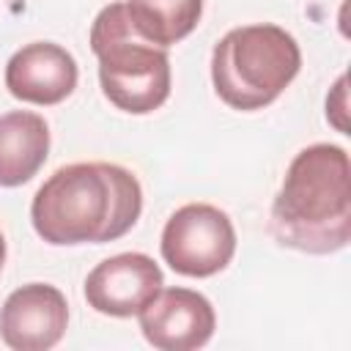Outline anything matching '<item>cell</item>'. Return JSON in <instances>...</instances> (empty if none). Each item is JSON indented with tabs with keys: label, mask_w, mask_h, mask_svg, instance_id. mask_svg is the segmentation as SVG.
I'll return each mask as SVG.
<instances>
[{
	"label": "cell",
	"mask_w": 351,
	"mask_h": 351,
	"mask_svg": "<svg viewBox=\"0 0 351 351\" xmlns=\"http://www.w3.org/2000/svg\"><path fill=\"white\" fill-rule=\"evenodd\" d=\"M143 211V189L132 170L110 162L58 167L33 195V230L52 247L104 244L126 236Z\"/></svg>",
	"instance_id": "1"
},
{
	"label": "cell",
	"mask_w": 351,
	"mask_h": 351,
	"mask_svg": "<svg viewBox=\"0 0 351 351\" xmlns=\"http://www.w3.org/2000/svg\"><path fill=\"white\" fill-rule=\"evenodd\" d=\"M271 233L282 247L332 255L351 241V165L332 143L302 148L271 203Z\"/></svg>",
	"instance_id": "2"
},
{
	"label": "cell",
	"mask_w": 351,
	"mask_h": 351,
	"mask_svg": "<svg viewBox=\"0 0 351 351\" xmlns=\"http://www.w3.org/2000/svg\"><path fill=\"white\" fill-rule=\"evenodd\" d=\"M302 52L280 25H241L228 30L211 52L217 96L241 112L269 107L299 74Z\"/></svg>",
	"instance_id": "3"
},
{
	"label": "cell",
	"mask_w": 351,
	"mask_h": 351,
	"mask_svg": "<svg viewBox=\"0 0 351 351\" xmlns=\"http://www.w3.org/2000/svg\"><path fill=\"white\" fill-rule=\"evenodd\" d=\"M90 49L99 60V82L110 104L132 115H148L167 101V49L151 44L132 27L126 3H110L96 14Z\"/></svg>",
	"instance_id": "4"
},
{
	"label": "cell",
	"mask_w": 351,
	"mask_h": 351,
	"mask_svg": "<svg viewBox=\"0 0 351 351\" xmlns=\"http://www.w3.org/2000/svg\"><path fill=\"white\" fill-rule=\"evenodd\" d=\"M165 263L184 277H211L236 252L230 217L211 203H186L170 214L159 241Z\"/></svg>",
	"instance_id": "5"
},
{
	"label": "cell",
	"mask_w": 351,
	"mask_h": 351,
	"mask_svg": "<svg viewBox=\"0 0 351 351\" xmlns=\"http://www.w3.org/2000/svg\"><path fill=\"white\" fill-rule=\"evenodd\" d=\"M165 285L159 263L145 252L104 258L85 277V302L101 315L132 318Z\"/></svg>",
	"instance_id": "6"
},
{
	"label": "cell",
	"mask_w": 351,
	"mask_h": 351,
	"mask_svg": "<svg viewBox=\"0 0 351 351\" xmlns=\"http://www.w3.org/2000/svg\"><path fill=\"white\" fill-rule=\"evenodd\" d=\"M137 315L143 337L159 351L203 348L217 329L211 302L192 288H162Z\"/></svg>",
	"instance_id": "7"
},
{
	"label": "cell",
	"mask_w": 351,
	"mask_h": 351,
	"mask_svg": "<svg viewBox=\"0 0 351 351\" xmlns=\"http://www.w3.org/2000/svg\"><path fill=\"white\" fill-rule=\"evenodd\" d=\"M69 329L66 296L47 282H27L0 307V340L14 351H47Z\"/></svg>",
	"instance_id": "8"
},
{
	"label": "cell",
	"mask_w": 351,
	"mask_h": 351,
	"mask_svg": "<svg viewBox=\"0 0 351 351\" xmlns=\"http://www.w3.org/2000/svg\"><path fill=\"white\" fill-rule=\"evenodd\" d=\"M77 60L69 49L52 41H33L16 49L5 63V88L14 99L52 107L69 99L77 88Z\"/></svg>",
	"instance_id": "9"
},
{
	"label": "cell",
	"mask_w": 351,
	"mask_h": 351,
	"mask_svg": "<svg viewBox=\"0 0 351 351\" xmlns=\"http://www.w3.org/2000/svg\"><path fill=\"white\" fill-rule=\"evenodd\" d=\"M49 126L38 112L11 110L0 115V186L27 184L47 162Z\"/></svg>",
	"instance_id": "10"
},
{
	"label": "cell",
	"mask_w": 351,
	"mask_h": 351,
	"mask_svg": "<svg viewBox=\"0 0 351 351\" xmlns=\"http://www.w3.org/2000/svg\"><path fill=\"white\" fill-rule=\"evenodd\" d=\"M126 14L143 38L167 49L197 27L203 0H126Z\"/></svg>",
	"instance_id": "11"
},
{
	"label": "cell",
	"mask_w": 351,
	"mask_h": 351,
	"mask_svg": "<svg viewBox=\"0 0 351 351\" xmlns=\"http://www.w3.org/2000/svg\"><path fill=\"white\" fill-rule=\"evenodd\" d=\"M326 118L335 123L337 132L346 134L348 123H346V77H340L335 82V90L326 96Z\"/></svg>",
	"instance_id": "12"
},
{
	"label": "cell",
	"mask_w": 351,
	"mask_h": 351,
	"mask_svg": "<svg viewBox=\"0 0 351 351\" xmlns=\"http://www.w3.org/2000/svg\"><path fill=\"white\" fill-rule=\"evenodd\" d=\"M3 263H5V236L0 233V274H3Z\"/></svg>",
	"instance_id": "13"
}]
</instances>
